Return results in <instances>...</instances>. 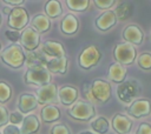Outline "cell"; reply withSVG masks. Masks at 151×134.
Listing matches in <instances>:
<instances>
[{
    "label": "cell",
    "mask_w": 151,
    "mask_h": 134,
    "mask_svg": "<svg viewBox=\"0 0 151 134\" xmlns=\"http://www.w3.org/2000/svg\"><path fill=\"white\" fill-rule=\"evenodd\" d=\"M140 91H142V87L137 80L134 79L125 80L124 82L118 85L117 96L124 103H132L134 100H137V96L139 95Z\"/></svg>",
    "instance_id": "obj_2"
},
{
    "label": "cell",
    "mask_w": 151,
    "mask_h": 134,
    "mask_svg": "<svg viewBox=\"0 0 151 134\" xmlns=\"http://www.w3.org/2000/svg\"><path fill=\"white\" fill-rule=\"evenodd\" d=\"M137 56V51L133 45L127 43V42H120L117 43L113 48V58L114 60L123 65V66H129L134 62Z\"/></svg>",
    "instance_id": "obj_5"
},
{
    "label": "cell",
    "mask_w": 151,
    "mask_h": 134,
    "mask_svg": "<svg viewBox=\"0 0 151 134\" xmlns=\"http://www.w3.org/2000/svg\"><path fill=\"white\" fill-rule=\"evenodd\" d=\"M60 115H61L60 109L54 105L44 106L40 110V119L46 123H51V122H54V121L59 120Z\"/></svg>",
    "instance_id": "obj_22"
},
{
    "label": "cell",
    "mask_w": 151,
    "mask_h": 134,
    "mask_svg": "<svg viewBox=\"0 0 151 134\" xmlns=\"http://www.w3.org/2000/svg\"><path fill=\"white\" fill-rule=\"evenodd\" d=\"M66 5L71 11L84 12L88 8L90 1L88 0H66Z\"/></svg>",
    "instance_id": "obj_28"
},
{
    "label": "cell",
    "mask_w": 151,
    "mask_h": 134,
    "mask_svg": "<svg viewBox=\"0 0 151 134\" xmlns=\"http://www.w3.org/2000/svg\"><path fill=\"white\" fill-rule=\"evenodd\" d=\"M117 24V16L114 14L113 11H105L103 12L94 21V25L96 27L101 31V32H106L109 29H111L114 25Z\"/></svg>",
    "instance_id": "obj_14"
},
{
    "label": "cell",
    "mask_w": 151,
    "mask_h": 134,
    "mask_svg": "<svg viewBox=\"0 0 151 134\" xmlns=\"http://www.w3.org/2000/svg\"><path fill=\"white\" fill-rule=\"evenodd\" d=\"M132 125L133 121L122 113L114 114L111 121V126L117 134H129L132 129Z\"/></svg>",
    "instance_id": "obj_13"
},
{
    "label": "cell",
    "mask_w": 151,
    "mask_h": 134,
    "mask_svg": "<svg viewBox=\"0 0 151 134\" xmlns=\"http://www.w3.org/2000/svg\"><path fill=\"white\" fill-rule=\"evenodd\" d=\"M40 129V121L37 115L34 114H27L22 122H21V128L20 132L21 134H35Z\"/></svg>",
    "instance_id": "obj_20"
},
{
    "label": "cell",
    "mask_w": 151,
    "mask_h": 134,
    "mask_svg": "<svg viewBox=\"0 0 151 134\" xmlns=\"http://www.w3.org/2000/svg\"><path fill=\"white\" fill-rule=\"evenodd\" d=\"M12 98V87L5 81H0V103L7 102Z\"/></svg>",
    "instance_id": "obj_29"
},
{
    "label": "cell",
    "mask_w": 151,
    "mask_h": 134,
    "mask_svg": "<svg viewBox=\"0 0 151 134\" xmlns=\"http://www.w3.org/2000/svg\"><path fill=\"white\" fill-rule=\"evenodd\" d=\"M0 49H1V43H0Z\"/></svg>",
    "instance_id": "obj_43"
},
{
    "label": "cell",
    "mask_w": 151,
    "mask_h": 134,
    "mask_svg": "<svg viewBox=\"0 0 151 134\" xmlns=\"http://www.w3.org/2000/svg\"><path fill=\"white\" fill-rule=\"evenodd\" d=\"M1 21H2V18H1V14H0V25H1Z\"/></svg>",
    "instance_id": "obj_42"
},
{
    "label": "cell",
    "mask_w": 151,
    "mask_h": 134,
    "mask_svg": "<svg viewBox=\"0 0 151 134\" xmlns=\"http://www.w3.org/2000/svg\"><path fill=\"white\" fill-rule=\"evenodd\" d=\"M123 39L125 40V42L131 43V45H136L139 46L143 43L144 41V32L142 31V28L137 25H127L124 31H123Z\"/></svg>",
    "instance_id": "obj_12"
},
{
    "label": "cell",
    "mask_w": 151,
    "mask_h": 134,
    "mask_svg": "<svg viewBox=\"0 0 151 134\" xmlns=\"http://www.w3.org/2000/svg\"><path fill=\"white\" fill-rule=\"evenodd\" d=\"M126 75H127V69H126L125 66H123L118 62H113V63L110 65L109 73H107V76H109L110 81H113V82L119 85V83L125 81Z\"/></svg>",
    "instance_id": "obj_19"
},
{
    "label": "cell",
    "mask_w": 151,
    "mask_h": 134,
    "mask_svg": "<svg viewBox=\"0 0 151 134\" xmlns=\"http://www.w3.org/2000/svg\"><path fill=\"white\" fill-rule=\"evenodd\" d=\"M83 94H84L85 99L90 101V103L94 102V100H93V96H92V94H91V89H90V83H84V85H83Z\"/></svg>",
    "instance_id": "obj_38"
},
{
    "label": "cell",
    "mask_w": 151,
    "mask_h": 134,
    "mask_svg": "<svg viewBox=\"0 0 151 134\" xmlns=\"http://www.w3.org/2000/svg\"><path fill=\"white\" fill-rule=\"evenodd\" d=\"M29 21V15L27 13V11L24 7H14L12 8V12L8 15V20H7V25L9 26V28H12L13 31H24L26 28V26L28 25Z\"/></svg>",
    "instance_id": "obj_8"
},
{
    "label": "cell",
    "mask_w": 151,
    "mask_h": 134,
    "mask_svg": "<svg viewBox=\"0 0 151 134\" xmlns=\"http://www.w3.org/2000/svg\"><path fill=\"white\" fill-rule=\"evenodd\" d=\"M67 66H68V60L67 58H53L47 60L46 62V68L51 73L55 74H65L67 72Z\"/></svg>",
    "instance_id": "obj_21"
},
{
    "label": "cell",
    "mask_w": 151,
    "mask_h": 134,
    "mask_svg": "<svg viewBox=\"0 0 151 134\" xmlns=\"http://www.w3.org/2000/svg\"><path fill=\"white\" fill-rule=\"evenodd\" d=\"M93 4L97 6V8L99 9H105V11H109V8H111L116 1L114 0H94Z\"/></svg>",
    "instance_id": "obj_32"
},
{
    "label": "cell",
    "mask_w": 151,
    "mask_h": 134,
    "mask_svg": "<svg viewBox=\"0 0 151 134\" xmlns=\"http://www.w3.org/2000/svg\"><path fill=\"white\" fill-rule=\"evenodd\" d=\"M58 99L64 106H72L78 99V89L73 86L66 85L58 89Z\"/></svg>",
    "instance_id": "obj_15"
},
{
    "label": "cell",
    "mask_w": 151,
    "mask_h": 134,
    "mask_svg": "<svg viewBox=\"0 0 151 134\" xmlns=\"http://www.w3.org/2000/svg\"><path fill=\"white\" fill-rule=\"evenodd\" d=\"M20 43L27 52H34L40 45V35L33 27H26L20 33Z\"/></svg>",
    "instance_id": "obj_9"
},
{
    "label": "cell",
    "mask_w": 151,
    "mask_h": 134,
    "mask_svg": "<svg viewBox=\"0 0 151 134\" xmlns=\"http://www.w3.org/2000/svg\"><path fill=\"white\" fill-rule=\"evenodd\" d=\"M91 94L94 103H105L111 99V85L104 79H94L90 83Z\"/></svg>",
    "instance_id": "obj_7"
},
{
    "label": "cell",
    "mask_w": 151,
    "mask_h": 134,
    "mask_svg": "<svg viewBox=\"0 0 151 134\" xmlns=\"http://www.w3.org/2000/svg\"><path fill=\"white\" fill-rule=\"evenodd\" d=\"M67 115L74 120L88 121V120L94 118L96 109H94V106L92 103L84 101V100H77L67 109Z\"/></svg>",
    "instance_id": "obj_3"
},
{
    "label": "cell",
    "mask_w": 151,
    "mask_h": 134,
    "mask_svg": "<svg viewBox=\"0 0 151 134\" xmlns=\"http://www.w3.org/2000/svg\"><path fill=\"white\" fill-rule=\"evenodd\" d=\"M41 53L44 55L53 58H64L65 56V48L59 41L47 40L41 46Z\"/></svg>",
    "instance_id": "obj_16"
},
{
    "label": "cell",
    "mask_w": 151,
    "mask_h": 134,
    "mask_svg": "<svg viewBox=\"0 0 151 134\" xmlns=\"http://www.w3.org/2000/svg\"><path fill=\"white\" fill-rule=\"evenodd\" d=\"M32 27L38 33H45L51 28V21L46 14L39 13L32 19Z\"/></svg>",
    "instance_id": "obj_23"
},
{
    "label": "cell",
    "mask_w": 151,
    "mask_h": 134,
    "mask_svg": "<svg viewBox=\"0 0 151 134\" xmlns=\"http://www.w3.org/2000/svg\"><path fill=\"white\" fill-rule=\"evenodd\" d=\"M137 63L142 69L150 71L151 69V53H147V52L142 53L137 58Z\"/></svg>",
    "instance_id": "obj_30"
},
{
    "label": "cell",
    "mask_w": 151,
    "mask_h": 134,
    "mask_svg": "<svg viewBox=\"0 0 151 134\" xmlns=\"http://www.w3.org/2000/svg\"><path fill=\"white\" fill-rule=\"evenodd\" d=\"M50 134H71L70 128L64 123H57L53 127H51Z\"/></svg>",
    "instance_id": "obj_31"
},
{
    "label": "cell",
    "mask_w": 151,
    "mask_h": 134,
    "mask_svg": "<svg viewBox=\"0 0 151 134\" xmlns=\"http://www.w3.org/2000/svg\"><path fill=\"white\" fill-rule=\"evenodd\" d=\"M24 80L27 85H34V86H45L50 83L51 81V73L47 71L45 66H39V67H32L27 68Z\"/></svg>",
    "instance_id": "obj_6"
},
{
    "label": "cell",
    "mask_w": 151,
    "mask_h": 134,
    "mask_svg": "<svg viewBox=\"0 0 151 134\" xmlns=\"http://www.w3.org/2000/svg\"><path fill=\"white\" fill-rule=\"evenodd\" d=\"M5 35H6V38H7L9 41H12V42H17V41L20 39V33H19L18 31H13V29H7V31L5 32Z\"/></svg>",
    "instance_id": "obj_35"
},
{
    "label": "cell",
    "mask_w": 151,
    "mask_h": 134,
    "mask_svg": "<svg viewBox=\"0 0 151 134\" xmlns=\"http://www.w3.org/2000/svg\"><path fill=\"white\" fill-rule=\"evenodd\" d=\"M78 28H79V20L74 14L68 13L63 18L60 22V29L65 35L76 34Z\"/></svg>",
    "instance_id": "obj_18"
},
{
    "label": "cell",
    "mask_w": 151,
    "mask_h": 134,
    "mask_svg": "<svg viewBox=\"0 0 151 134\" xmlns=\"http://www.w3.org/2000/svg\"><path fill=\"white\" fill-rule=\"evenodd\" d=\"M37 99H38V103L39 105H51V103H55L59 101L58 99V89L57 86L54 83H47L45 86L39 87V89L37 91Z\"/></svg>",
    "instance_id": "obj_10"
},
{
    "label": "cell",
    "mask_w": 151,
    "mask_h": 134,
    "mask_svg": "<svg viewBox=\"0 0 151 134\" xmlns=\"http://www.w3.org/2000/svg\"><path fill=\"white\" fill-rule=\"evenodd\" d=\"M101 59V52L96 45L86 46L78 56V65L80 68L88 71L97 66Z\"/></svg>",
    "instance_id": "obj_4"
},
{
    "label": "cell",
    "mask_w": 151,
    "mask_h": 134,
    "mask_svg": "<svg viewBox=\"0 0 151 134\" xmlns=\"http://www.w3.org/2000/svg\"><path fill=\"white\" fill-rule=\"evenodd\" d=\"M0 134H1V133H0Z\"/></svg>",
    "instance_id": "obj_44"
},
{
    "label": "cell",
    "mask_w": 151,
    "mask_h": 134,
    "mask_svg": "<svg viewBox=\"0 0 151 134\" xmlns=\"http://www.w3.org/2000/svg\"><path fill=\"white\" fill-rule=\"evenodd\" d=\"M79 134H96L93 132H90V130H84V132H80Z\"/></svg>",
    "instance_id": "obj_41"
},
{
    "label": "cell",
    "mask_w": 151,
    "mask_h": 134,
    "mask_svg": "<svg viewBox=\"0 0 151 134\" xmlns=\"http://www.w3.org/2000/svg\"><path fill=\"white\" fill-rule=\"evenodd\" d=\"M25 1L24 0H4V4L6 5H13V6H20Z\"/></svg>",
    "instance_id": "obj_39"
},
{
    "label": "cell",
    "mask_w": 151,
    "mask_h": 134,
    "mask_svg": "<svg viewBox=\"0 0 151 134\" xmlns=\"http://www.w3.org/2000/svg\"><path fill=\"white\" fill-rule=\"evenodd\" d=\"M45 13L48 19H55L61 15L63 8L59 1L57 0H50L45 4Z\"/></svg>",
    "instance_id": "obj_25"
},
{
    "label": "cell",
    "mask_w": 151,
    "mask_h": 134,
    "mask_svg": "<svg viewBox=\"0 0 151 134\" xmlns=\"http://www.w3.org/2000/svg\"><path fill=\"white\" fill-rule=\"evenodd\" d=\"M2 134H21V132L20 128L15 125H6L2 130Z\"/></svg>",
    "instance_id": "obj_37"
},
{
    "label": "cell",
    "mask_w": 151,
    "mask_h": 134,
    "mask_svg": "<svg viewBox=\"0 0 151 134\" xmlns=\"http://www.w3.org/2000/svg\"><path fill=\"white\" fill-rule=\"evenodd\" d=\"M47 59L44 56L42 53H38V52H28V54L26 55V62L28 68L32 67H39V66H46Z\"/></svg>",
    "instance_id": "obj_24"
},
{
    "label": "cell",
    "mask_w": 151,
    "mask_h": 134,
    "mask_svg": "<svg viewBox=\"0 0 151 134\" xmlns=\"http://www.w3.org/2000/svg\"><path fill=\"white\" fill-rule=\"evenodd\" d=\"M136 134H151V125L147 123V122L139 123Z\"/></svg>",
    "instance_id": "obj_36"
},
{
    "label": "cell",
    "mask_w": 151,
    "mask_h": 134,
    "mask_svg": "<svg viewBox=\"0 0 151 134\" xmlns=\"http://www.w3.org/2000/svg\"><path fill=\"white\" fill-rule=\"evenodd\" d=\"M0 59L6 66L18 69L26 62V54L19 43H12L0 52Z\"/></svg>",
    "instance_id": "obj_1"
},
{
    "label": "cell",
    "mask_w": 151,
    "mask_h": 134,
    "mask_svg": "<svg viewBox=\"0 0 151 134\" xmlns=\"http://www.w3.org/2000/svg\"><path fill=\"white\" fill-rule=\"evenodd\" d=\"M9 121V114L7 112V108L0 105V127H4Z\"/></svg>",
    "instance_id": "obj_33"
},
{
    "label": "cell",
    "mask_w": 151,
    "mask_h": 134,
    "mask_svg": "<svg viewBox=\"0 0 151 134\" xmlns=\"http://www.w3.org/2000/svg\"><path fill=\"white\" fill-rule=\"evenodd\" d=\"M126 112L132 118L147 116L151 113V102L147 99H137L126 108Z\"/></svg>",
    "instance_id": "obj_11"
},
{
    "label": "cell",
    "mask_w": 151,
    "mask_h": 134,
    "mask_svg": "<svg viewBox=\"0 0 151 134\" xmlns=\"http://www.w3.org/2000/svg\"><path fill=\"white\" fill-rule=\"evenodd\" d=\"M116 16H117V20H126L131 16V13H132V6L127 2H123L120 4L119 6L116 7V9L113 11Z\"/></svg>",
    "instance_id": "obj_27"
},
{
    "label": "cell",
    "mask_w": 151,
    "mask_h": 134,
    "mask_svg": "<svg viewBox=\"0 0 151 134\" xmlns=\"http://www.w3.org/2000/svg\"><path fill=\"white\" fill-rule=\"evenodd\" d=\"M38 106V99L31 93H22L18 99V108L21 114H28Z\"/></svg>",
    "instance_id": "obj_17"
},
{
    "label": "cell",
    "mask_w": 151,
    "mask_h": 134,
    "mask_svg": "<svg viewBox=\"0 0 151 134\" xmlns=\"http://www.w3.org/2000/svg\"><path fill=\"white\" fill-rule=\"evenodd\" d=\"M22 120H24V116H22V114L18 110V112H12L11 114H9V122H11V125H19V123H21L22 122Z\"/></svg>",
    "instance_id": "obj_34"
},
{
    "label": "cell",
    "mask_w": 151,
    "mask_h": 134,
    "mask_svg": "<svg viewBox=\"0 0 151 134\" xmlns=\"http://www.w3.org/2000/svg\"><path fill=\"white\" fill-rule=\"evenodd\" d=\"M11 12H12V8H11V7H7V6H6V7L2 8V13L6 14V15H9Z\"/></svg>",
    "instance_id": "obj_40"
},
{
    "label": "cell",
    "mask_w": 151,
    "mask_h": 134,
    "mask_svg": "<svg viewBox=\"0 0 151 134\" xmlns=\"http://www.w3.org/2000/svg\"><path fill=\"white\" fill-rule=\"evenodd\" d=\"M91 128L98 134H106L110 129V123L105 116H98L91 122Z\"/></svg>",
    "instance_id": "obj_26"
}]
</instances>
